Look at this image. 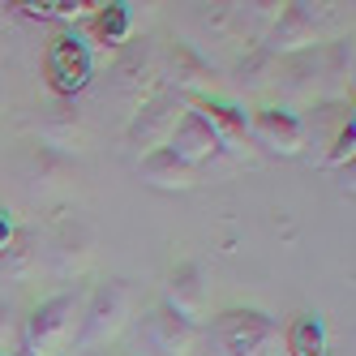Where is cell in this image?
Listing matches in <instances>:
<instances>
[{
	"label": "cell",
	"mask_w": 356,
	"mask_h": 356,
	"mask_svg": "<svg viewBox=\"0 0 356 356\" xmlns=\"http://www.w3.org/2000/svg\"><path fill=\"white\" fill-rule=\"evenodd\" d=\"M189 112V104L181 95H172V90H155V95H146L138 112L129 116V124H124V146H134L138 150V159L150 155V150H159L168 146L172 129L181 124V116Z\"/></svg>",
	"instance_id": "obj_4"
},
{
	"label": "cell",
	"mask_w": 356,
	"mask_h": 356,
	"mask_svg": "<svg viewBox=\"0 0 356 356\" xmlns=\"http://www.w3.org/2000/svg\"><path fill=\"white\" fill-rule=\"evenodd\" d=\"M249 138L258 146H266L270 155L296 159L309 146V124L292 108H258V112H249Z\"/></svg>",
	"instance_id": "obj_7"
},
{
	"label": "cell",
	"mask_w": 356,
	"mask_h": 356,
	"mask_svg": "<svg viewBox=\"0 0 356 356\" xmlns=\"http://www.w3.org/2000/svg\"><path fill=\"white\" fill-rule=\"evenodd\" d=\"M279 73V60L275 56H266L262 47H249V52L236 60V69H232V82H236V90H262V86H270V78Z\"/></svg>",
	"instance_id": "obj_17"
},
{
	"label": "cell",
	"mask_w": 356,
	"mask_h": 356,
	"mask_svg": "<svg viewBox=\"0 0 356 356\" xmlns=\"http://www.w3.org/2000/svg\"><path fill=\"white\" fill-rule=\"evenodd\" d=\"M207 335L219 356H288L284 326L266 309H223L211 318Z\"/></svg>",
	"instance_id": "obj_2"
},
{
	"label": "cell",
	"mask_w": 356,
	"mask_h": 356,
	"mask_svg": "<svg viewBox=\"0 0 356 356\" xmlns=\"http://www.w3.org/2000/svg\"><path fill=\"white\" fill-rule=\"evenodd\" d=\"M134 284L129 279H104L95 284L90 296H82V322H78V339H73V352H99L124 335V326L134 318Z\"/></svg>",
	"instance_id": "obj_1"
},
{
	"label": "cell",
	"mask_w": 356,
	"mask_h": 356,
	"mask_svg": "<svg viewBox=\"0 0 356 356\" xmlns=\"http://www.w3.org/2000/svg\"><path fill=\"white\" fill-rule=\"evenodd\" d=\"M35 266H39V245H35V236L26 232V227H17L13 245L0 253V275L13 279V284H22V279L35 275Z\"/></svg>",
	"instance_id": "obj_16"
},
{
	"label": "cell",
	"mask_w": 356,
	"mask_h": 356,
	"mask_svg": "<svg viewBox=\"0 0 356 356\" xmlns=\"http://www.w3.org/2000/svg\"><path fill=\"white\" fill-rule=\"evenodd\" d=\"M13 236H17V219H13V211L0 207V253L13 245Z\"/></svg>",
	"instance_id": "obj_21"
},
{
	"label": "cell",
	"mask_w": 356,
	"mask_h": 356,
	"mask_svg": "<svg viewBox=\"0 0 356 356\" xmlns=\"http://www.w3.org/2000/svg\"><path fill=\"white\" fill-rule=\"evenodd\" d=\"M47 73H52V86H56L60 95L82 90L86 78H90V52H86V43L60 35V39L52 43V52H47Z\"/></svg>",
	"instance_id": "obj_12"
},
{
	"label": "cell",
	"mask_w": 356,
	"mask_h": 356,
	"mask_svg": "<svg viewBox=\"0 0 356 356\" xmlns=\"http://www.w3.org/2000/svg\"><path fill=\"white\" fill-rule=\"evenodd\" d=\"M168 150H172V155L176 159H185L189 168H202V163H211L215 155H219V138L211 134V124L207 120H202L193 108L181 116V124H176V129H172V138H168Z\"/></svg>",
	"instance_id": "obj_11"
},
{
	"label": "cell",
	"mask_w": 356,
	"mask_h": 356,
	"mask_svg": "<svg viewBox=\"0 0 356 356\" xmlns=\"http://www.w3.org/2000/svg\"><path fill=\"white\" fill-rule=\"evenodd\" d=\"M163 305L176 314V318H185L193 326H202L211 318V275L207 266H202L197 258H185V262H176L163 279Z\"/></svg>",
	"instance_id": "obj_5"
},
{
	"label": "cell",
	"mask_w": 356,
	"mask_h": 356,
	"mask_svg": "<svg viewBox=\"0 0 356 356\" xmlns=\"http://www.w3.org/2000/svg\"><path fill=\"white\" fill-rule=\"evenodd\" d=\"M284 348H288V356H330L322 314H296L284 326Z\"/></svg>",
	"instance_id": "obj_15"
},
{
	"label": "cell",
	"mask_w": 356,
	"mask_h": 356,
	"mask_svg": "<svg viewBox=\"0 0 356 356\" xmlns=\"http://www.w3.org/2000/svg\"><path fill=\"white\" fill-rule=\"evenodd\" d=\"M352 155H356V120L348 116L339 129H335V142H330V150H326V168H352Z\"/></svg>",
	"instance_id": "obj_19"
},
{
	"label": "cell",
	"mask_w": 356,
	"mask_h": 356,
	"mask_svg": "<svg viewBox=\"0 0 356 356\" xmlns=\"http://www.w3.org/2000/svg\"><path fill=\"white\" fill-rule=\"evenodd\" d=\"M0 356H26L22 352V318L5 296H0Z\"/></svg>",
	"instance_id": "obj_18"
},
{
	"label": "cell",
	"mask_w": 356,
	"mask_h": 356,
	"mask_svg": "<svg viewBox=\"0 0 356 356\" xmlns=\"http://www.w3.org/2000/svg\"><path fill=\"white\" fill-rule=\"evenodd\" d=\"M159 82V60L155 52H146V47H129V52L120 56L116 65V86L120 95H129L134 104H142V90H150Z\"/></svg>",
	"instance_id": "obj_14"
},
{
	"label": "cell",
	"mask_w": 356,
	"mask_h": 356,
	"mask_svg": "<svg viewBox=\"0 0 356 356\" xmlns=\"http://www.w3.org/2000/svg\"><path fill=\"white\" fill-rule=\"evenodd\" d=\"M142 335H146V343L155 348L159 356H193L202 326H193V322H185V318H176L168 305L159 300L155 309L142 318Z\"/></svg>",
	"instance_id": "obj_9"
},
{
	"label": "cell",
	"mask_w": 356,
	"mask_h": 356,
	"mask_svg": "<svg viewBox=\"0 0 356 356\" xmlns=\"http://www.w3.org/2000/svg\"><path fill=\"white\" fill-rule=\"evenodd\" d=\"M189 108L211 124V134L219 138L223 150H245L249 142V112L227 104V99H189Z\"/></svg>",
	"instance_id": "obj_10"
},
{
	"label": "cell",
	"mask_w": 356,
	"mask_h": 356,
	"mask_svg": "<svg viewBox=\"0 0 356 356\" xmlns=\"http://www.w3.org/2000/svg\"><path fill=\"white\" fill-rule=\"evenodd\" d=\"M90 241H78V232H60V241H56V262H60V270H65V262H69V253H73V275H78L86 262H90V249H86Z\"/></svg>",
	"instance_id": "obj_20"
},
{
	"label": "cell",
	"mask_w": 356,
	"mask_h": 356,
	"mask_svg": "<svg viewBox=\"0 0 356 356\" xmlns=\"http://www.w3.org/2000/svg\"><path fill=\"white\" fill-rule=\"evenodd\" d=\"M138 176H142L150 189H168V193H185V189L197 185V168H189L185 159H176L168 146L142 155L138 159Z\"/></svg>",
	"instance_id": "obj_13"
},
{
	"label": "cell",
	"mask_w": 356,
	"mask_h": 356,
	"mask_svg": "<svg viewBox=\"0 0 356 356\" xmlns=\"http://www.w3.org/2000/svg\"><path fill=\"white\" fill-rule=\"evenodd\" d=\"M258 47H262L266 56H275V60H292V56H305V52H314V47H322V35L300 17L296 0H292V5L279 9V17L266 26V35H262Z\"/></svg>",
	"instance_id": "obj_8"
},
{
	"label": "cell",
	"mask_w": 356,
	"mask_h": 356,
	"mask_svg": "<svg viewBox=\"0 0 356 356\" xmlns=\"http://www.w3.org/2000/svg\"><path fill=\"white\" fill-rule=\"evenodd\" d=\"M159 78H168L172 95H181L185 104L189 99H219V73L193 43L168 47V69H159Z\"/></svg>",
	"instance_id": "obj_6"
},
{
	"label": "cell",
	"mask_w": 356,
	"mask_h": 356,
	"mask_svg": "<svg viewBox=\"0 0 356 356\" xmlns=\"http://www.w3.org/2000/svg\"><path fill=\"white\" fill-rule=\"evenodd\" d=\"M82 292H56L22 318V352L26 356H65L78 339Z\"/></svg>",
	"instance_id": "obj_3"
}]
</instances>
